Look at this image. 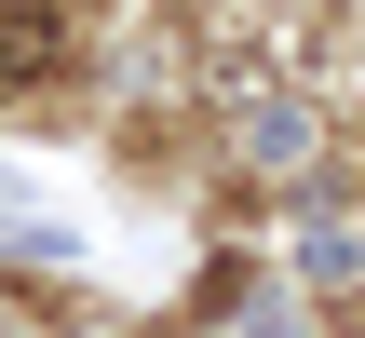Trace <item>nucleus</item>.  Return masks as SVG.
Masks as SVG:
<instances>
[{
    "instance_id": "nucleus-1",
    "label": "nucleus",
    "mask_w": 365,
    "mask_h": 338,
    "mask_svg": "<svg viewBox=\"0 0 365 338\" xmlns=\"http://www.w3.org/2000/svg\"><path fill=\"white\" fill-rule=\"evenodd\" d=\"M81 54V27H68V0H0V95H27V81H54Z\"/></svg>"
}]
</instances>
